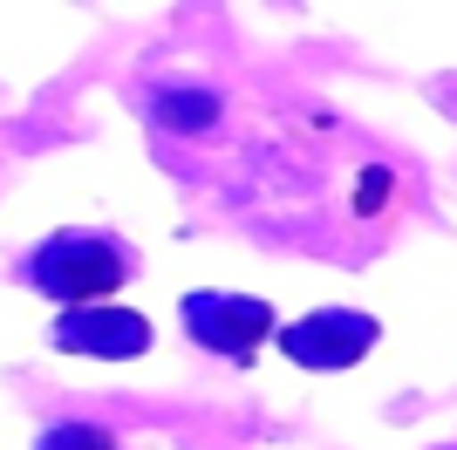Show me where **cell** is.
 <instances>
[{
  "label": "cell",
  "mask_w": 457,
  "mask_h": 450,
  "mask_svg": "<svg viewBox=\"0 0 457 450\" xmlns=\"http://www.w3.org/2000/svg\"><path fill=\"white\" fill-rule=\"evenodd\" d=\"M35 450H116V437L103 430V423H82V416H69V423H48V430L35 437Z\"/></svg>",
  "instance_id": "cell-6"
},
{
  "label": "cell",
  "mask_w": 457,
  "mask_h": 450,
  "mask_svg": "<svg viewBox=\"0 0 457 450\" xmlns=\"http://www.w3.org/2000/svg\"><path fill=\"white\" fill-rule=\"evenodd\" d=\"M382 191H389V171H369V178H362V198H355V205H382Z\"/></svg>",
  "instance_id": "cell-7"
},
{
  "label": "cell",
  "mask_w": 457,
  "mask_h": 450,
  "mask_svg": "<svg viewBox=\"0 0 457 450\" xmlns=\"http://www.w3.org/2000/svg\"><path fill=\"white\" fill-rule=\"evenodd\" d=\"M185 335L226 362H253L273 335V307L253 294H185Z\"/></svg>",
  "instance_id": "cell-2"
},
{
  "label": "cell",
  "mask_w": 457,
  "mask_h": 450,
  "mask_svg": "<svg viewBox=\"0 0 457 450\" xmlns=\"http://www.w3.org/2000/svg\"><path fill=\"white\" fill-rule=\"evenodd\" d=\"M369 348H376V321L355 307H321V314L280 328V355L301 369H355Z\"/></svg>",
  "instance_id": "cell-3"
},
{
  "label": "cell",
  "mask_w": 457,
  "mask_h": 450,
  "mask_svg": "<svg viewBox=\"0 0 457 450\" xmlns=\"http://www.w3.org/2000/svg\"><path fill=\"white\" fill-rule=\"evenodd\" d=\"M157 123L164 130H178V137H198V130H212L219 123V96L212 89H191V82H178V89H157Z\"/></svg>",
  "instance_id": "cell-5"
},
{
  "label": "cell",
  "mask_w": 457,
  "mask_h": 450,
  "mask_svg": "<svg viewBox=\"0 0 457 450\" xmlns=\"http://www.w3.org/2000/svg\"><path fill=\"white\" fill-rule=\"evenodd\" d=\"M55 348L62 355H89V362H137L151 348V321L137 314V307H110V300H96V307H62Z\"/></svg>",
  "instance_id": "cell-4"
},
{
  "label": "cell",
  "mask_w": 457,
  "mask_h": 450,
  "mask_svg": "<svg viewBox=\"0 0 457 450\" xmlns=\"http://www.w3.org/2000/svg\"><path fill=\"white\" fill-rule=\"evenodd\" d=\"M123 273H130V260H123V246L103 239V232H55V239H41L35 260H28V280L48 300H62V307L110 300L116 287H123Z\"/></svg>",
  "instance_id": "cell-1"
}]
</instances>
